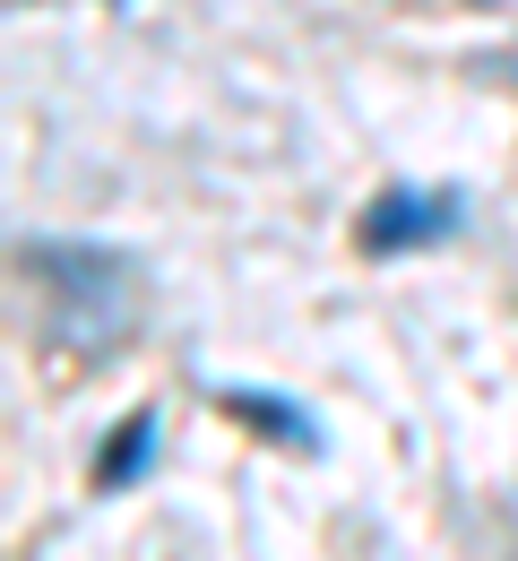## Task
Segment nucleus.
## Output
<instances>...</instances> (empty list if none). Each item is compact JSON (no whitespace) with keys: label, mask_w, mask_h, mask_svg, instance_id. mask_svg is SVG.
<instances>
[{"label":"nucleus","mask_w":518,"mask_h":561,"mask_svg":"<svg viewBox=\"0 0 518 561\" xmlns=\"http://www.w3.org/2000/svg\"><path fill=\"white\" fill-rule=\"evenodd\" d=\"M156 440H164V423H156V407H139V415H122V432L95 449V492H130L139 476L156 467Z\"/></svg>","instance_id":"nucleus-4"},{"label":"nucleus","mask_w":518,"mask_h":561,"mask_svg":"<svg viewBox=\"0 0 518 561\" xmlns=\"http://www.w3.org/2000/svg\"><path fill=\"white\" fill-rule=\"evenodd\" d=\"M475 70H493L502 87H518V44H510V53H493V61H475Z\"/></svg>","instance_id":"nucleus-5"},{"label":"nucleus","mask_w":518,"mask_h":561,"mask_svg":"<svg viewBox=\"0 0 518 561\" xmlns=\"http://www.w3.org/2000/svg\"><path fill=\"white\" fill-rule=\"evenodd\" d=\"M217 407L233 423H251V432H268V440L302 449V458H320V423L302 415L295 398H277V389H217Z\"/></svg>","instance_id":"nucleus-3"},{"label":"nucleus","mask_w":518,"mask_h":561,"mask_svg":"<svg viewBox=\"0 0 518 561\" xmlns=\"http://www.w3.org/2000/svg\"><path fill=\"white\" fill-rule=\"evenodd\" d=\"M467 225V199L458 191H415V182H398V191H380L355 225V242H364L371 260H398V251H433Z\"/></svg>","instance_id":"nucleus-2"},{"label":"nucleus","mask_w":518,"mask_h":561,"mask_svg":"<svg viewBox=\"0 0 518 561\" xmlns=\"http://www.w3.org/2000/svg\"><path fill=\"white\" fill-rule=\"evenodd\" d=\"M18 268L44 294V337L70 354H113L130 346L139 311H148V277L130 251H104V242H53V233H26L18 242Z\"/></svg>","instance_id":"nucleus-1"}]
</instances>
